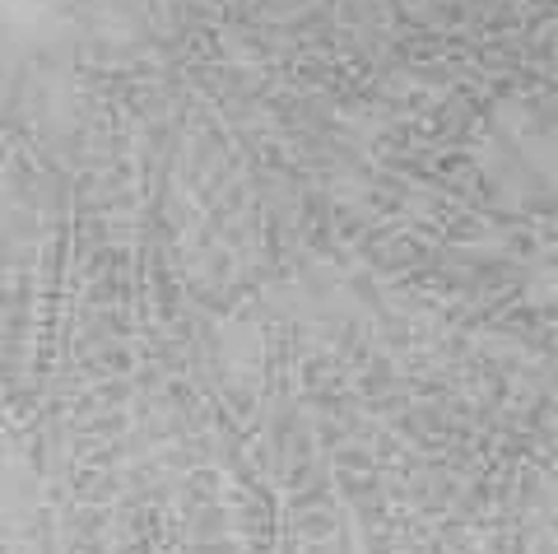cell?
I'll return each mask as SVG.
<instances>
[{"label":"cell","mask_w":558,"mask_h":554,"mask_svg":"<svg viewBox=\"0 0 558 554\" xmlns=\"http://www.w3.org/2000/svg\"><path fill=\"white\" fill-rule=\"evenodd\" d=\"M554 65H558V33H554Z\"/></svg>","instance_id":"1"}]
</instances>
